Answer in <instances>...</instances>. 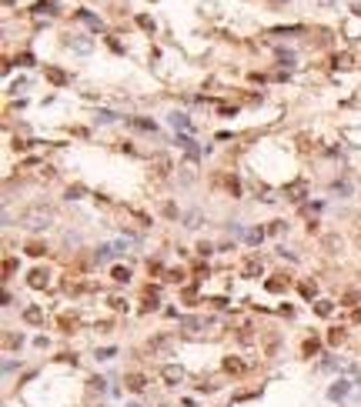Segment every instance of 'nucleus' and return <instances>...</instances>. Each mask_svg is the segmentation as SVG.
<instances>
[{"mask_svg":"<svg viewBox=\"0 0 361 407\" xmlns=\"http://www.w3.org/2000/svg\"><path fill=\"white\" fill-rule=\"evenodd\" d=\"M348 394V387H345V381H338V384L331 387V397H345Z\"/></svg>","mask_w":361,"mask_h":407,"instance_id":"obj_1","label":"nucleus"},{"mask_svg":"<svg viewBox=\"0 0 361 407\" xmlns=\"http://www.w3.org/2000/svg\"><path fill=\"white\" fill-rule=\"evenodd\" d=\"M171 121H174V127H187V117H184V114H174Z\"/></svg>","mask_w":361,"mask_h":407,"instance_id":"obj_2","label":"nucleus"}]
</instances>
